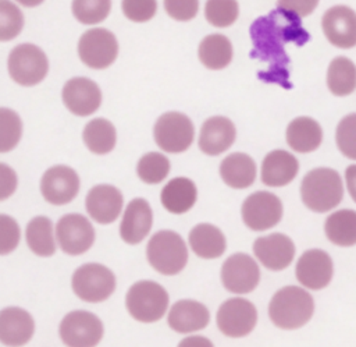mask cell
Wrapping results in <instances>:
<instances>
[{
    "label": "cell",
    "mask_w": 356,
    "mask_h": 347,
    "mask_svg": "<svg viewBox=\"0 0 356 347\" xmlns=\"http://www.w3.org/2000/svg\"><path fill=\"white\" fill-rule=\"evenodd\" d=\"M260 280L256 261L243 252L229 255L221 266V283L225 290L235 294L252 293Z\"/></svg>",
    "instance_id": "4fadbf2b"
},
{
    "label": "cell",
    "mask_w": 356,
    "mask_h": 347,
    "mask_svg": "<svg viewBox=\"0 0 356 347\" xmlns=\"http://www.w3.org/2000/svg\"><path fill=\"white\" fill-rule=\"evenodd\" d=\"M298 282L309 290L325 288L334 276V263L328 252L320 248L305 251L295 268Z\"/></svg>",
    "instance_id": "9a60e30c"
},
{
    "label": "cell",
    "mask_w": 356,
    "mask_h": 347,
    "mask_svg": "<svg viewBox=\"0 0 356 347\" xmlns=\"http://www.w3.org/2000/svg\"><path fill=\"white\" fill-rule=\"evenodd\" d=\"M210 312L207 307L195 300H179L172 304L167 322L178 333H192L204 329L209 325Z\"/></svg>",
    "instance_id": "cb8c5ba5"
},
{
    "label": "cell",
    "mask_w": 356,
    "mask_h": 347,
    "mask_svg": "<svg viewBox=\"0 0 356 347\" xmlns=\"http://www.w3.org/2000/svg\"><path fill=\"white\" fill-rule=\"evenodd\" d=\"M324 233L330 242L348 248L356 245V210L339 209L327 216Z\"/></svg>",
    "instance_id": "f546056e"
},
{
    "label": "cell",
    "mask_w": 356,
    "mask_h": 347,
    "mask_svg": "<svg viewBox=\"0 0 356 347\" xmlns=\"http://www.w3.org/2000/svg\"><path fill=\"white\" fill-rule=\"evenodd\" d=\"M295 244L286 234L273 233L254 240L253 254L260 263L274 272L286 269L295 258Z\"/></svg>",
    "instance_id": "ac0fdd59"
},
{
    "label": "cell",
    "mask_w": 356,
    "mask_h": 347,
    "mask_svg": "<svg viewBox=\"0 0 356 347\" xmlns=\"http://www.w3.org/2000/svg\"><path fill=\"white\" fill-rule=\"evenodd\" d=\"M285 138L292 151L298 153H310L321 145L323 130L314 118L300 116L288 124Z\"/></svg>",
    "instance_id": "484cf974"
},
{
    "label": "cell",
    "mask_w": 356,
    "mask_h": 347,
    "mask_svg": "<svg viewBox=\"0 0 356 347\" xmlns=\"http://www.w3.org/2000/svg\"><path fill=\"white\" fill-rule=\"evenodd\" d=\"M82 138L90 152L96 155H106L115 146V127L111 124V121L97 117L85 125Z\"/></svg>",
    "instance_id": "836d02e7"
},
{
    "label": "cell",
    "mask_w": 356,
    "mask_h": 347,
    "mask_svg": "<svg viewBox=\"0 0 356 347\" xmlns=\"http://www.w3.org/2000/svg\"><path fill=\"white\" fill-rule=\"evenodd\" d=\"M24 26V17L19 8L8 0H0V40L14 39Z\"/></svg>",
    "instance_id": "ab89813d"
},
{
    "label": "cell",
    "mask_w": 356,
    "mask_h": 347,
    "mask_svg": "<svg viewBox=\"0 0 356 347\" xmlns=\"http://www.w3.org/2000/svg\"><path fill=\"white\" fill-rule=\"evenodd\" d=\"M335 142L338 151L345 157L356 160V113L341 118L335 130Z\"/></svg>",
    "instance_id": "74e56055"
},
{
    "label": "cell",
    "mask_w": 356,
    "mask_h": 347,
    "mask_svg": "<svg viewBox=\"0 0 356 347\" xmlns=\"http://www.w3.org/2000/svg\"><path fill=\"white\" fill-rule=\"evenodd\" d=\"M47 70L49 61L44 52L32 43L18 45L10 52V77L22 86H33L42 82Z\"/></svg>",
    "instance_id": "52a82bcc"
},
{
    "label": "cell",
    "mask_w": 356,
    "mask_h": 347,
    "mask_svg": "<svg viewBox=\"0 0 356 347\" xmlns=\"http://www.w3.org/2000/svg\"><path fill=\"white\" fill-rule=\"evenodd\" d=\"M153 224V212L143 198L132 199L122 215L120 223V237L124 242L135 245L145 240Z\"/></svg>",
    "instance_id": "44dd1931"
},
{
    "label": "cell",
    "mask_w": 356,
    "mask_h": 347,
    "mask_svg": "<svg viewBox=\"0 0 356 347\" xmlns=\"http://www.w3.org/2000/svg\"><path fill=\"white\" fill-rule=\"evenodd\" d=\"M63 102L72 114L85 117L99 109L102 92L95 81L85 77H75L64 84Z\"/></svg>",
    "instance_id": "d6986e66"
},
{
    "label": "cell",
    "mask_w": 356,
    "mask_h": 347,
    "mask_svg": "<svg viewBox=\"0 0 356 347\" xmlns=\"http://www.w3.org/2000/svg\"><path fill=\"white\" fill-rule=\"evenodd\" d=\"M235 137V125L228 117L213 116L200 128L199 149L206 155L217 156L234 144Z\"/></svg>",
    "instance_id": "603a6c76"
},
{
    "label": "cell",
    "mask_w": 356,
    "mask_h": 347,
    "mask_svg": "<svg viewBox=\"0 0 356 347\" xmlns=\"http://www.w3.org/2000/svg\"><path fill=\"white\" fill-rule=\"evenodd\" d=\"M58 334L67 347H96L103 337V323L95 314L78 309L63 318Z\"/></svg>",
    "instance_id": "9c48e42d"
},
{
    "label": "cell",
    "mask_w": 356,
    "mask_h": 347,
    "mask_svg": "<svg viewBox=\"0 0 356 347\" xmlns=\"http://www.w3.org/2000/svg\"><path fill=\"white\" fill-rule=\"evenodd\" d=\"M314 300L310 293L299 286L280 288L268 304L271 322L284 330H295L305 326L313 316Z\"/></svg>",
    "instance_id": "7a4b0ae2"
},
{
    "label": "cell",
    "mask_w": 356,
    "mask_h": 347,
    "mask_svg": "<svg viewBox=\"0 0 356 347\" xmlns=\"http://www.w3.org/2000/svg\"><path fill=\"white\" fill-rule=\"evenodd\" d=\"M19 242L18 223L7 216L0 215V254L7 255L13 252Z\"/></svg>",
    "instance_id": "b9f144b4"
},
{
    "label": "cell",
    "mask_w": 356,
    "mask_h": 347,
    "mask_svg": "<svg viewBox=\"0 0 356 347\" xmlns=\"http://www.w3.org/2000/svg\"><path fill=\"white\" fill-rule=\"evenodd\" d=\"M56 237L63 252L81 255L95 242V229L90 222L79 213L64 215L56 224Z\"/></svg>",
    "instance_id": "5bb4252c"
},
{
    "label": "cell",
    "mask_w": 356,
    "mask_h": 347,
    "mask_svg": "<svg viewBox=\"0 0 356 347\" xmlns=\"http://www.w3.org/2000/svg\"><path fill=\"white\" fill-rule=\"evenodd\" d=\"M189 245L199 258L216 259L225 252L227 241L217 226L199 223L189 231Z\"/></svg>",
    "instance_id": "f1b7e54d"
},
{
    "label": "cell",
    "mask_w": 356,
    "mask_h": 347,
    "mask_svg": "<svg viewBox=\"0 0 356 347\" xmlns=\"http://www.w3.org/2000/svg\"><path fill=\"white\" fill-rule=\"evenodd\" d=\"M178 347H214L213 343L204 336H189L178 343Z\"/></svg>",
    "instance_id": "7dc6e473"
},
{
    "label": "cell",
    "mask_w": 356,
    "mask_h": 347,
    "mask_svg": "<svg viewBox=\"0 0 356 347\" xmlns=\"http://www.w3.org/2000/svg\"><path fill=\"white\" fill-rule=\"evenodd\" d=\"M197 190L192 180L186 177H175L170 180L161 190L160 199L164 209L174 215L188 212L196 202Z\"/></svg>",
    "instance_id": "83f0119b"
},
{
    "label": "cell",
    "mask_w": 356,
    "mask_h": 347,
    "mask_svg": "<svg viewBox=\"0 0 356 347\" xmlns=\"http://www.w3.org/2000/svg\"><path fill=\"white\" fill-rule=\"evenodd\" d=\"M327 86L334 96L350 95L356 89L355 63L345 56L332 59L327 70Z\"/></svg>",
    "instance_id": "4dcf8cb0"
},
{
    "label": "cell",
    "mask_w": 356,
    "mask_h": 347,
    "mask_svg": "<svg viewBox=\"0 0 356 347\" xmlns=\"http://www.w3.org/2000/svg\"><path fill=\"white\" fill-rule=\"evenodd\" d=\"M318 1L320 0H278L277 6L278 8L302 18L310 15L318 6Z\"/></svg>",
    "instance_id": "ee69618b"
},
{
    "label": "cell",
    "mask_w": 356,
    "mask_h": 347,
    "mask_svg": "<svg viewBox=\"0 0 356 347\" xmlns=\"http://www.w3.org/2000/svg\"><path fill=\"white\" fill-rule=\"evenodd\" d=\"M165 13L177 21H189L196 17L199 0H164Z\"/></svg>",
    "instance_id": "7bdbcfd3"
},
{
    "label": "cell",
    "mask_w": 356,
    "mask_h": 347,
    "mask_svg": "<svg viewBox=\"0 0 356 347\" xmlns=\"http://www.w3.org/2000/svg\"><path fill=\"white\" fill-rule=\"evenodd\" d=\"M74 17L86 25L104 21L111 10V0H72Z\"/></svg>",
    "instance_id": "d590c367"
},
{
    "label": "cell",
    "mask_w": 356,
    "mask_h": 347,
    "mask_svg": "<svg viewBox=\"0 0 356 347\" xmlns=\"http://www.w3.org/2000/svg\"><path fill=\"white\" fill-rule=\"evenodd\" d=\"M345 183L350 198L356 203V164H349L345 169Z\"/></svg>",
    "instance_id": "bcb514c9"
},
{
    "label": "cell",
    "mask_w": 356,
    "mask_h": 347,
    "mask_svg": "<svg viewBox=\"0 0 356 347\" xmlns=\"http://www.w3.org/2000/svg\"><path fill=\"white\" fill-rule=\"evenodd\" d=\"M321 28L327 40L339 49L356 46V11L348 6L330 7L323 18Z\"/></svg>",
    "instance_id": "2e32d148"
},
{
    "label": "cell",
    "mask_w": 356,
    "mask_h": 347,
    "mask_svg": "<svg viewBox=\"0 0 356 347\" xmlns=\"http://www.w3.org/2000/svg\"><path fill=\"white\" fill-rule=\"evenodd\" d=\"M17 187V176L13 169L7 164H0V199H6L10 196Z\"/></svg>",
    "instance_id": "f6af8a7d"
},
{
    "label": "cell",
    "mask_w": 356,
    "mask_h": 347,
    "mask_svg": "<svg viewBox=\"0 0 356 347\" xmlns=\"http://www.w3.org/2000/svg\"><path fill=\"white\" fill-rule=\"evenodd\" d=\"M40 192L49 203L65 205L78 195L79 177L70 166H53L42 176Z\"/></svg>",
    "instance_id": "e0dca14e"
},
{
    "label": "cell",
    "mask_w": 356,
    "mask_h": 347,
    "mask_svg": "<svg viewBox=\"0 0 356 347\" xmlns=\"http://www.w3.org/2000/svg\"><path fill=\"white\" fill-rule=\"evenodd\" d=\"M241 215L245 226L250 230L264 231L280 223L282 217V202L273 192L257 191L243 201Z\"/></svg>",
    "instance_id": "8fae6325"
},
{
    "label": "cell",
    "mask_w": 356,
    "mask_h": 347,
    "mask_svg": "<svg viewBox=\"0 0 356 347\" xmlns=\"http://www.w3.org/2000/svg\"><path fill=\"white\" fill-rule=\"evenodd\" d=\"M25 238L29 249L38 256H51L56 252L53 223L46 216H36L29 220Z\"/></svg>",
    "instance_id": "d6a6232c"
},
{
    "label": "cell",
    "mask_w": 356,
    "mask_h": 347,
    "mask_svg": "<svg viewBox=\"0 0 356 347\" xmlns=\"http://www.w3.org/2000/svg\"><path fill=\"white\" fill-rule=\"evenodd\" d=\"M35 332L31 314L19 307H7L0 312V341L8 347L26 344Z\"/></svg>",
    "instance_id": "7402d4cb"
},
{
    "label": "cell",
    "mask_w": 356,
    "mask_h": 347,
    "mask_svg": "<svg viewBox=\"0 0 356 347\" xmlns=\"http://www.w3.org/2000/svg\"><path fill=\"white\" fill-rule=\"evenodd\" d=\"M153 137L164 152L181 153L192 145L195 128L186 114L168 111L157 118L153 127Z\"/></svg>",
    "instance_id": "ba28073f"
},
{
    "label": "cell",
    "mask_w": 356,
    "mask_h": 347,
    "mask_svg": "<svg viewBox=\"0 0 356 347\" xmlns=\"http://www.w3.org/2000/svg\"><path fill=\"white\" fill-rule=\"evenodd\" d=\"M138 177L146 184H159L170 173V160L159 152L143 155L136 166Z\"/></svg>",
    "instance_id": "e575fe53"
},
{
    "label": "cell",
    "mask_w": 356,
    "mask_h": 347,
    "mask_svg": "<svg viewBox=\"0 0 356 347\" xmlns=\"http://www.w3.org/2000/svg\"><path fill=\"white\" fill-rule=\"evenodd\" d=\"M71 286L78 298L96 304L106 301L114 293L115 276L102 263H85L74 272Z\"/></svg>",
    "instance_id": "8992f818"
},
{
    "label": "cell",
    "mask_w": 356,
    "mask_h": 347,
    "mask_svg": "<svg viewBox=\"0 0 356 347\" xmlns=\"http://www.w3.org/2000/svg\"><path fill=\"white\" fill-rule=\"evenodd\" d=\"M284 13L281 8L273 11L271 14L266 17L257 18L252 26H250V36L254 45L256 52L253 53L259 59L270 63V71L264 75H261L266 81H274L285 86V79L288 77L285 65L288 63V59L284 52V42L293 39L291 35H306L302 28H299L298 17L292 15L286 25H282Z\"/></svg>",
    "instance_id": "6da1fadb"
},
{
    "label": "cell",
    "mask_w": 356,
    "mask_h": 347,
    "mask_svg": "<svg viewBox=\"0 0 356 347\" xmlns=\"http://www.w3.org/2000/svg\"><path fill=\"white\" fill-rule=\"evenodd\" d=\"M78 54L81 61L90 68H107L118 54L117 38L106 28L89 29L79 38Z\"/></svg>",
    "instance_id": "30bf717a"
},
{
    "label": "cell",
    "mask_w": 356,
    "mask_h": 347,
    "mask_svg": "<svg viewBox=\"0 0 356 347\" xmlns=\"http://www.w3.org/2000/svg\"><path fill=\"white\" fill-rule=\"evenodd\" d=\"M220 176L231 188H248L256 180V163L246 153H231L220 163Z\"/></svg>",
    "instance_id": "4316f807"
},
{
    "label": "cell",
    "mask_w": 356,
    "mask_h": 347,
    "mask_svg": "<svg viewBox=\"0 0 356 347\" xmlns=\"http://www.w3.org/2000/svg\"><path fill=\"white\" fill-rule=\"evenodd\" d=\"M124 15L134 22H146L152 20L157 11L156 0H122Z\"/></svg>",
    "instance_id": "60d3db41"
},
{
    "label": "cell",
    "mask_w": 356,
    "mask_h": 347,
    "mask_svg": "<svg viewBox=\"0 0 356 347\" xmlns=\"http://www.w3.org/2000/svg\"><path fill=\"white\" fill-rule=\"evenodd\" d=\"M15 1H18L19 4H22L25 7H36V6L42 4L44 0H15Z\"/></svg>",
    "instance_id": "c3c4849f"
},
{
    "label": "cell",
    "mask_w": 356,
    "mask_h": 347,
    "mask_svg": "<svg viewBox=\"0 0 356 347\" xmlns=\"http://www.w3.org/2000/svg\"><path fill=\"white\" fill-rule=\"evenodd\" d=\"M122 203L124 196L121 191L110 184L95 185L90 188L85 199L86 212L100 224H110L115 222L122 210Z\"/></svg>",
    "instance_id": "ffe728a7"
},
{
    "label": "cell",
    "mask_w": 356,
    "mask_h": 347,
    "mask_svg": "<svg viewBox=\"0 0 356 347\" xmlns=\"http://www.w3.org/2000/svg\"><path fill=\"white\" fill-rule=\"evenodd\" d=\"M170 297L165 288L153 280H139L134 283L125 297L129 315L143 323L160 321L167 308Z\"/></svg>",
    "instance_id": "5b68a950"
},
{
    "label": "cell",
    "mask_w": 356,
    "mask_h": 347,
    "mask_svg": "<svg viewBox=\"0 0 356 347\" xmlns=\"http://www.w3.org/2000/svg\"><path fill=\"white\" fill-rule=\"evenodd\" d=\"M303 205L316 213L337 208L343 198V184L339 173L331 167H316L305 174L300 183Z\"/></svg>",
    "instance_id": "3957f363"
},
{
    "label": "cell",
    "mask_w": 356,
    "mask_h": 347,
    "mask_svg": "<svg viewBox=\"0 0 356 347\" xmlns=\"http://www.w3.org/2000/svg\"><path fill=\"white\" fill-rule=\"evenodd\" d=\"M150 266L161 275L174 276L184 270L188 262V248L182 237L172 230L154 233L146 247Z\"/></svg>",
    "instance_id": "277c9868"
},
{
    "label": "cell",
    "mask_w": 356,
    "mask_h": 347,
    "mask_svg": "<svg viewBox=\"0 0 356 347\" xmlns=\"http://www.w3.org/2000/svg\"><path fill=\"white\" fill-rule=\"evenodd\" d=\"M257 323L256 307L245 298L234 297L224 301L217 311V326L228 337H245Z\"/></svg>",
    "instance_id": "7c38bea8"
},
{
    "label": "cell",
    "mask_w": 356,
    "mask_h": 347,
    "mask_svg": "<svg viewBox=\"0 0 356 347\" xmlns=\"http://www.w3.org/2000/svg\"><path fill=\"white\" fill-rule=\"evenodd\" d=\"M239 14L236 0H207L204 6L206 20L217 28L232 25Z\"/></svg>",
    "instance_id": "8d00e7d4"
},
{
    "label": "cell",
    "mask_w": 356,
    "mask_h": 347,
    "mask_svg": "<svg viewBox=\"0 0 356 347\" xmlns=\"http://www.w3.org/2000/svg\"><path fill=\"white\" fill-rule=\"evenodd\" d=\"M197 56L204 67L210 70H221L232 60V45L224 35H207L199 45Z\"/></svg>",
    "instance_id": "1f68e13d"
},
{
    "label": "cell",
    "mask_w": 356,
    "mask_h": 347,
    "mask_svg": "<svg viewBox=\"0 0 356 347\" xmlns=\"http://www.w3.org/2000/svg\"><path fill=\"white\" fill-rule=\"evenodd\" d=\"M0 152H8L18 144L22 132V124L18 114L14 110L0 109Z\"/></svg>",
    "instance_id": "f35d334b"
},
{
    "label": "cell",
    "mask_w": 356,
    "mask_h": 347,
    "mask_svg": "<svg viewBox=\"0 0 356 347\" xmlns=\"http://www.w3.org/2000/svg\"><path fill=\"white\" fill-rule=\"evenodd\" d=\"M298 171V159L284 149H275L263 159L261 181L267 187H284L296 177Z\"/></svg>",
    "instance_id": "d4e9b609"
}]
</instances>
